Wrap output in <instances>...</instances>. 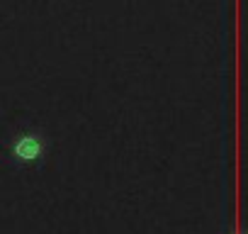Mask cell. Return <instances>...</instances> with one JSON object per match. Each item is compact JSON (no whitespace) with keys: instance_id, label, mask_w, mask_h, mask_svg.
Returning <instances> with one entry per match:
<instances>
[{"instance_id":"6da1fadb","label":"cell","mask_w":248,"mask_h":234,"mask_svg":"<svg viewBox=\"0 0 248 234\" xmlns=\"http://www.w3.org/2000/svg\"><path fill=\"white\" fill-rule=\"evenodd\" d=\"M49 156V137L37 125L17 127L5 142V159L17 168H39Z\"/></svg>"},{"instance_id":"7a4b0ae2","label":"cell","mask_w":248,"mask_h":234,"mask_svg":"<svg viewBox=\"0 0 248 234\" xmlns=\"http://www.w3.org/2000/svg\"><path fill=\"white\" fill-rule=\"evenodd\" d=\"M229 234H241V232H229Z\"/></svg>"}]
</instances>
